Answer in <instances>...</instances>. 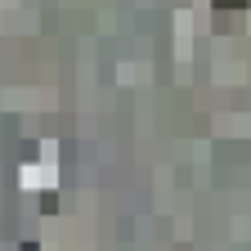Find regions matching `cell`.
<instances>
[{
	"instance_id": "6da1fadb",
	"label": "cell",
	"mask_w": 251,
	"mask_h": 251,
	"mask_svg": "<svg viewBox=\"0 0 251 251\" xmlns=\"http://www.w3.org/2000/svg\"><path fill=\"white\" fill-rule=\"evenodd\" d=\"M215 5H242V0H215Z\"/></svg>"
}]
</instances>
